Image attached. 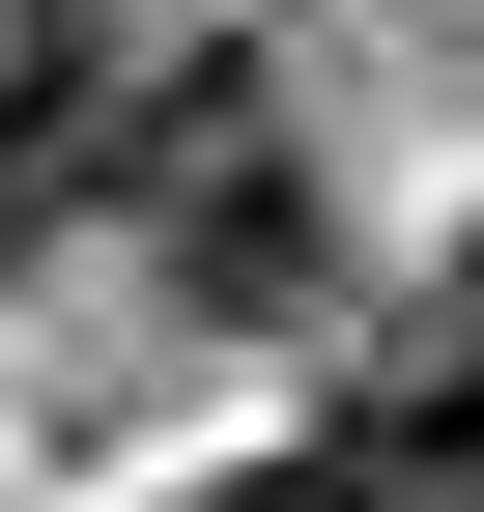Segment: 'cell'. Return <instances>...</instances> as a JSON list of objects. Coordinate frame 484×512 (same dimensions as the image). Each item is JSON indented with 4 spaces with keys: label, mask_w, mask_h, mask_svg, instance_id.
<instances>
[{
    "label": "cell",
    "mask_w": 484,
    "mask_h": 512,
    "mask_svg": "<svg viewBox=\"0 0 484 512\" xmlns=\"http://www.w3.org/2000/svg\"><path fill=\"white\" fill-rule=\"evenodd\" d=\"M86 200H143V228H171V285H228V313H285V285H314V171H285V114L228 86V57L114 114V171H86Z\"/></svg>",
    "instance_id": "1"
},
{
    "label": "cell",
    "mask_w": 484,
    "mask_h": 512,
    "mask_svg": "<svg viewBox=\"0 0 484 512\" xmlns=\"http://www.w3.org/2000/svg\"><path fill=\"white\" fill-rule=\"evenodd\" d=\"M86 171H114V29H86V0H29V29H0V256L86 200Z\"/></svg>",
    "instance_id": "2"
},
{
    "label": "cell",
    "mask_w": 484,
    "mask_h": 512,
    "mask_svg": "<svg viewBox=\"0 0 484 512\" xmlns=\"http://www.w3.org/2000/svg\"><path fill=\"white\" fill-rule=\"evenodd\" d=\"M171 512H371V456L314 427V456H257V484H171Z\"/></svg>",
    "instance_id": "3"
}]
</instances>
